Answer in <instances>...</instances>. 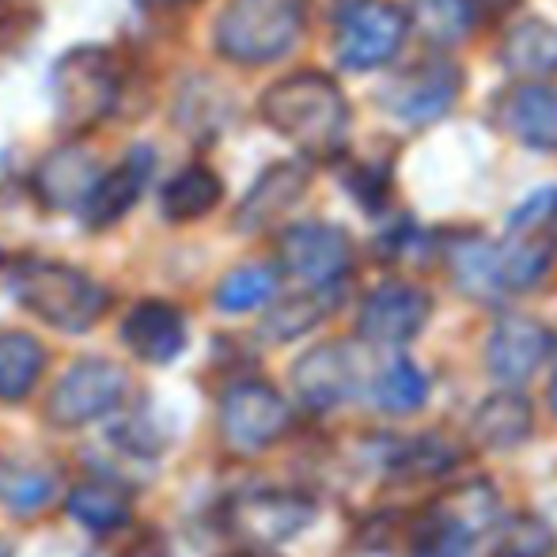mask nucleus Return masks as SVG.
Wrapping results in <instances>:
<instances>
[{
	"mask_svg": "<svg viewBox=\"0 0 557 557\" xmlns=\"http://www.w3.org/2000/svg\"><path fill=\"white\" fill-rule=\"evenodd\" d=\"M46 364V349L38 337L23 331L0 334V403H15V398L30 395Z\"/></svg>",
	"mask_w": 557,
	"mask_h": 557,
	"instance_id": "24",
	"label": "nucleus"
},
{
	"mask_svg": "<svg viewBox=\"0 0 557 557\" xmlns=\"http://www.w3.org/2000/svg\"><path fill=\"white\" fill-rule=\"evenodd\" d=\"M300 12H311L319 20H334V23H345L357 8H364L368 0H296Z\"/></svg>",
	"mask_w": 557,
	"mask_h": 557,
	"instance_id": "34",
	"label": "nucleus"
},
{
	"mask_svg": "<svg viewBox=\"0 0 557 557\" xmlns=\"http://www.w3.org/2000/svg\"><path fill=\"white\" fill-rule=\"evenodd\" d=\"M429 398V380L421 375V368L413 360H391L375 380V403L391 413H413L421 410Z\"/></svg>",
	"mask_w": 557,
	"mask_h": 557,
	"instance_id": "28",
	"label": "nucleus"
},
{
	"mask_svg": "<svg viewBox=\"0 0 557 557\" xmlns=\"http://www.w3.org/2000/svg\"><path fill=\"white\" fill-rule=\"evenodd\" d=\"M265 125L296 145L304 156H337L349 137V103L342 88L323 73H293L270 84L258 103Z\"/></svg>",
	"mask_w": 557,
	"mask_h": 557,
	"instance_id": "1",
	"label": "nucleus"
},
{
	"mask_svg": "<svg viewBox=\"0 0 557 557\" xmlns=\"http://www.w3.org/2000/svg\"><path fill=\"white\" fill-rule=\"evenodd\" d=\"M58 493V482L53 474L38 467H27V462H0V505L12 516H35L42 512L46 505Z\"/></svg>",
	"mask_w": 557,
	"mask_h": 557,
	"instance_id": "26",
	"label": "nucleus"
},
{
	"mask_svg": "<svg viewBox=\"0 0 557 557\" xmlns=\"http://www.w3.org/2000/svg\"><path fill=\"white\" fill-rule=\"evenodd\" d=\"M53 114L65 129H91L114 111L122 76L117 61L103 46H76L61 53L50 76Z\"/></svg>",
	"mask_w": 557,
	"mask_h": 557,
	"instance_id": "4",
	"label": "nucleus"
},
{
	"mask_svg": "<svg viewBox=\"0 0 557 557\" xmlns=\"http://www.w3.org/2000/svg\"><path fill=\"white\" fill-rule=\"evenodd\" d=\"M224 198V183L216 178V171H209L206 163H194L183 168L168 186H163V216L175 224H190L201 221L206 213H213Z\"/></svg>",
	"mask_w": 557,
	"mask_h": 557,
	"instance_id": "21",
	"label": "nucleus"
},
{
	"mask_svg": "<svg viewBox=\"0 0 557 557\" xmlns=\"http://www.w3.org/2000/svg\"><path fill=\"white\" fill-rule=\"evenodd\" d=\"M349 262V235L334 224H296L281 235V265L311 288L337 285Z\"/></svg>",
	"mask_w": 557,
	"mask_h": 557,
	"instance_id": "10",
	"label": "nucleus"
},
{
	"mask_svg": "<svg viewBox=\"0 0 557 557\" xmlns=\"http://www.w3.org/2000/svg\"><path fill=\"white\" fill-rule=\"evenodd\" d=\"M429 311H433V300L421 288L383 285L364 300L357 326L360 337H368L375 345H403L421 334V326L429 323Z\"/></svg>",
	"mask_w": 557,
	"mask_h": 557,
	"instance_id": "13",
	"label": "nucleus"
},
{
	"mask_svg": "<svg viewBox=\"0 0 557 557\" xmlns=\"http://www.w3.org/2000/svg\"><path fill=\"white\" fill-rule=\"evenodd\" d=\"M232 528L243 539L262 546H277L285 539L300 535L311 520H315V505L300 493L288 490H262V493H247V497L232 500Z\"/></svg>",
	"mask_w": 557,
	"mask_h": 557,
	"instance_id": "11",
	"label": "nucleus"
},
{
	"mask_svg": "<svg viewBox=\"0 0 557 557\" xmlns=\"http://www.w3.org/2000/svg\"><path fill=\"white\" fill-rule=\"evenodd\" d=\"M288 429V406L265 383H235L221 398V436L232 451H265Z\"/></svg>",
	"mask_w": 557,
	"mask_h": 557,
	"instance_id": "7",
	"label": "nucleus"
},
{
	"mask_svg": "<svg viewBox=\"0 0 557 557\" xmlns=\"http://www.w3.org/2000/svg\"><path fill=\"white\" fill-rule=\"evenodd\" d=\"M227 557H265V554H255V550H243V554H227Z\"/></svg>",
	"mask_w": 557,
	"mask_h": 557,
	"instance_id": "37",
	"label": "nucleus"
},
{
	"mask_svg": "<svg viewBox=\"0 0 557 557\" xmlns=\"http://www.w3.org/2000/svg\"><path fill=\"white\" fill-rule=\"evenodd\" d=\"M122 342L148 364H171L186 349V315L175 304L145 300L125 315Z\"/></svg>",
	"mask_w": 557,
	"mask_h": 557,
	"instance_id": "17",
	"label": "nucleus"
},
{
	"mask_svg": "<svg viewBox=\"0 0 557 557\" xmlns=\"http://www.w3.org/2000/svg\"><path fill=\"white\" fill-rule=\"evenodd\" d=\"M12 293L30 315L65 334H84L107 311V288L65 262H23L12 273Z\"/></svg>",
	"mask_w": 557,
	"mask_h": 557,
	"instance_id": "2",
	"label": "nucleus"
},
{
	"mask_svg": "<svg viewBox=\"0 0 557 557\" xmlns=\"http://www.w3.org/2000/svg\"><path fill=\"white\" fill-rule=\"evenodd\" d=\"M500 61H505L508 73L516 76H554L557 73V27L550 20H539L528 15L516 27L505 30V42H500Z\"/></svg>",
	"mask_w": 557,
	"mask_h": 557,
	"instance_id": "20",
	"label": "nucleus"
},
{
	"mask_svg": "<svg viewBox=\"0 0 557 557\" xmlns=\"http://www.w3.org/2000/svg\"><path fill=\"white\" fill-rule=\"evenodd\" d=\"M493 122L535 152H557V88L554 84H520L493 107Z\"/></svg>",
	"mask_w": 557,
	"mask_h": 557,
	"instance_id": "12",
	"label": "nucleus"
},
{
	"mask_svg": "<svg viewBox=\"0 0 557 557\" xmlns=\"http://www.w3.org/2000/svg\"><path fill=\"white\" fill-rule=\"evenodd\" d=\"M125 395V372L114 360L88 357L76 360L58 380L50 395V418L65 429L88 425V421L111 413Z\"/></svg>",
	"mask_w": 557,
	"mask_h": 557,
	"instance_id": "6",
	"label": "nucleus"
},
{
	"mask_svg": "<svg viewBox=\"0 0 557 557\" xmlns=\"http://www.w3.org/2000/svg\"><path fill=\"white\" fill-rule=\"evenodd\" d=\"M334 304H337L334 285H323V288H311V293L293 296V300L277 304V308L265 315L262 337H270V342H293V337L308 334L311 326L323 323V319L334 311Z\"/></svg>",
	"mask_w": 557,
	"mask_h": 557,
	"instance_id": "25",
	"label": "nucleus"
},
{
	"mask_svg": "<svg viewBox=\"0 0 557 557\" xmlns=\"http://www.w3.org/2000/svg\"><path fill=\"white\" fill-rule=\"evenodd\" d=\"M493 557H550L554 554V528L539 516H512L497 528L490 543Z\"/></svg>",
	"mask_w": 557,
	"mask_h": 557,
	"instance_id": "30",
	"label": "nucleus"
},
{
	"mask_svg": "<svg viewBox=\"0 0 557 557\" xmlns=\"http://www.w3.org/2000/svg\"><path fill=\"white\" fill-rule=\"evenodd\" d=\"M554 337L535 319H500L485 342V368L500 383H523L550 357Z\"/></svg>",
	"mask_w": 557,
	"mask_h": 557,
	"instance_id": "14",
	"label": "nucleus"
},
{
	"mask_svg": "<svg viewBox=\"0 0 557 557\" xmlns=\"http://www.w3.org/2000/svg\"><path fill=\"white\" fill-rule=\"evenodd\" d=\"M156 4H168V8H183V4H194V0H156Z\"/></svg>",
	"mask_w": 557,
	"mask_h": 557,
	"instance_id": "35",
	"label": "nucleus"
},
{
	"mask_svg": "<svg viewBox=\"0 0 557 557\" xmlns=\"http://www.w3.org/2000/svg\"><path fill=\"white\" fill-rule=\"evenodd\" d=\"M103 171H99L96 156L84 148H58L50 152L35 171V194L46 209H84L91 190L99 186Z\"/></svg>",
	"mask_w": 557,
	"mask_h": 557,
	"instance_id": "15",
	"label": "nucleus"
},
{
	"mask_svg": "<svg viewBox=\"0 0 557 557\" xmlns=\"http://www.w3.org/2000/svg\"><path fill=\"white\" fill-rule=\"evenodd\" d=\"M152 148H133L114 171H107L99 178V186L91 190L88 206L81 209V216L88 221V227H111L137 206L140 190H145L148 175H152Z\"/></svg>",
	"mask_w": 557,
	"mask_h": 557,
	"instance_id": "18",
	"label": "nucleus"
},
{
	"mask_svg": "<svg viewBox=\"0 0 557 557\" xmlns=\"http://www.w3.org/2000/svg\"><path fill=\"white\" fill-rule=\"evenodd\" d=\"M462 88V73L451 61H421V65L398 73L383 88V107L410 125H429L451 111Z\"/></svg>",
	"mask_w": 557,
	"mask_h": 557,
	"instance_id": "9",
	"label": "nucleus"
},
{
	"mask_svg": "<svg viewBox=\"0 0 557 557\" xmlns=\"http://www.w3.org/2000/svg\"><path fill=\"white\" fill-rule=\"evenodd\" d=\"M470 433L478 444L485 447H516L528 441L531 433V403L520 395H493L478 406L474 421H470Z\"/></svg>",
	"mask_w": 557,
	"mask_h": 557,
	"instance_id": "22",
	"label": "nucleus"
},
{
	"mask_svg": "<svg viewBox=\"0 0 557 557\" xmlns=\"http://www.w3.org/2000/svg\"><path fill=\"white\" fill-rule=\"evenodd\" d=\"M418 23L436 42H455L474 23V4L470 0H418Z\"/></svg>",
	"mask_w": 557,
	"mask_h": 557,
	"instance_id": "31",
	"label": "nucleus"
},
{
	"mask_svg": "<svg viewBox=\"0 0 557 557\" xmlns=\"http://www.w3.org/2000/svg\"><path fill=\"white\" fill-rule=\"evenodd\" d=\"M0 557H12V550H8V543L0 539Z\"/></svg>",
	"mask_w": 557,
	"mask_h": 557,
	"instance_id": "38",
	"label": "nucleus"
},
{
	"mask_svg": "<svg viewBox=\"0 0 557 557\" xmlns=\"http://www.w3.org/2000/svg\"><path fill=\"white\" fill-rule=\"evenodd\" d=\"M296 395L304 398V406L311 410H331V406L345 403L357 391V360L345 345H319L315 352L300 360L293 368Z\"/></svg>",
	"mask_w": 557,
	"mask_h": 557,
	"instance_id": "16",
	"label": "nucleus"
},
{
	"mask_svg": "<svg viewBox=\"0 0 557 557\" xmlns=\"http://www.w3.org/2000/svg\"><path fill=\"white\" fill-rule=\"evenodd\" d=\"M308 183H311V171L304 168V163H273V168L250 186L247 198H243L239 213H235V224H239L243 232H258V227L273 224L304 198Z\"/></svg>",
	"mask_w": 557,
	"mask_h": 557,
	"instance_id": "19",
	"label": "nucleus"
},
{
	"mask_svg": "<svg viewBox=\"0 0 557 557\" xmlns=\"http://www.w3.org/2000/svg\"><path fill=\"white\" fill-rule=\"evenodd\" d=\"M300 38L296 0H227L216 20V50L235 65H270Z\"/></svg>",
	"mask_w": 557,
	"mask_h": 557,
	"instance_id": "3",
	"label": "nucleus"
},
{
	"mask_svg": "<svg viewBox=\"0 0 557 557\" xmlns=\"http://www.w3.org/2000/svg\"><path fill=\"white\" fill-rule=\"evenodd\" d=\"M273 293H277V277H273L270 265H239L216 288V308L227 311V315H243V311L270 304Z\"/></svg>",
	"mask_w": 557,
	"mask_h": 557,
	"instance_id": "27",
	"label": "nucleus"
},
{
	"mask_svg": "<svg viewBox=\"0 0 557 557\" xmlns=\"http://www.w3.org/2000/svg\"><path fill=\"white\" fill-rule=\"evenodd\" d=\"M550 406L557 410V372H554V383H550Z\"/></svg>",
	"mask_w": 557,
	"mask_h": 557,
	"instance_id": "36",
	"label": "nucleus"
},
{
	"mask_svg": "<svg viewBox=\"0 0 557 557\" xmlns=\"http://www.w3.org/2000/svg\"><path fill=\"white\" fill-rule=\"evenodd\" d=\"M122 531L111 535L114 546H99L91 557H168V543H163V535L156 528L133 531V535H122Z\"/></svg>",
	"mask_w": 557,
	"mask_h": 557,
	"instance_id": "33",
	"label": "nucleus"
},
{
	"mask_svg": "<svg viewBox=\"0 0 557 557\" xmlns=\"http://www.w3.org/2000/svg\"><path fill=\"white\" fill-rule=\"evenodd\" d=\"M403 38H406V15L395 4L368 0L349 20L337 23V65L349 69V73L380 69L395 58Z\"/></svg>",
	"mask_w": 557,
	"mask_h": 557,
	"instance_id": "8",
	"label": "nucleus"
},
{
	"mask_svg": "<svg viewBox=\"0 0 557 557\" xmlns=\"http://www.w3.org/2000/svg\"><path fill=\"white\" fill-rule=\"evenodd\" d=\"M451 273L467 293L490 296L493 288H505L500 277V255H493V247H485L482 239H462L451 247Z\"/></svg>",
	"mask_w": 557,
	"mask_h": 557,
	"instance_id": "29",
	"label": "nucleus"
},
{
	"mask_svg": "<svg viewBox=\"0 0 557 557\" xmlns=\"http://www.w3.org/2000/svg\"><path fill=\"white\" fill-rule=\"evenodd\" d=\"M413 557H474V546L459 520H436L429 531H421Z\"/></svg>",
	"mask_w": 557,
	"mask_h": 557,
	"instance_id": "32",
	"label": "nucleus"
},
{
	"mask_svg": "<svg viewBox=\"0 0 557 557\" xmlns=\"http://www.w3.org/2000/svg\"><path fill=\"white\" fill-rule=\"evenodd\" d=\"M69 516L96 535H114L129 528V497L111 482H84L69 493Z\"/></svg>",
	"mask_w": 557,
	"mask_h": 557,
	"instance_id": "23",
	"label": "nucleus"
},
{
	"mask_svg": "<svg viewBox=\"0 0 557 557\" xmlns=\"http://www.w3.org/2000/svg\"><path fill=\"white\" fill-rule=\"evenodd\" d=\"M497 255L505 288H535L550 273L557 255V186H539L512 209Z\"/></svg>",
	"mask_w": 557,
	"mask_h": 557,
	"instance_id": "5",
	"label": "nucleus"
}]
</instances>
